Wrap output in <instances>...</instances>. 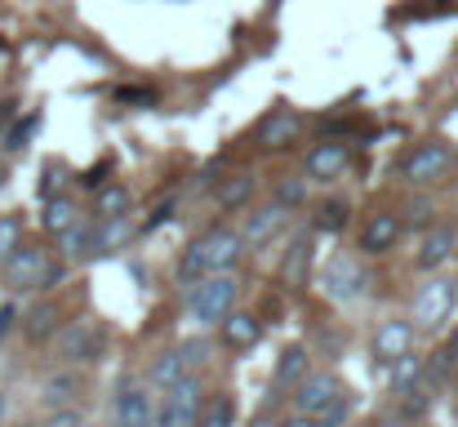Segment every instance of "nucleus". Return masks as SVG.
<instances>
[{
	"label": "nucleus",
	"mask_w": 458,
	"mask_h": 427,
	"mask_svg": "<svg viewBox=\"0 0 458 427\" xmlns=\"http://www.w3.org/2000/svg\"><path fill=\"white\" fill-rule=\"evenodd\" d=\"M365 285H369L365 268H360L356 259H347V254L329 259L325 272H320V289H325V298H334V303H352V298H360Z\"/></svg>",
	"instance_id": "obj_7"
},
{
	"label": "nucleus",
	"mask_w": 458,
	"mask_h": 427,
	"mask_svg": "<svg viewBox=\"0 0 458 427\" xmlns=\"http://www.w3.org/2000/svg\"><path fill=\"white\" fill-rule=\"evenodd\" d=\"M112 419L121 427H152L156 423V406H152V392L143 383H125L116 406H112Z\"/></svg>",
	"instance_id": "obj_10"
},
{
	"label": "nucleus",
	"mask_w": 458,
	"mask_h": 427,
	"mask_svg": "<svg viewBox=\"0 0 458 427\" xmlns=\"http://www.w3.org/2000/svg\"><path fill=\"white\" fill-rule=\"evenodd\" d=\"M81 397V374H72V370H63V374H54V379H45V388H40V401L58 414V410H72V401Z\"/></svg>",
	"instance_id": "obj_19"
},
{
	"label": "nucleus",
	"mask_w": 458,
	"mask_h": 427,
	"mask_svg": "<svg viewBox=\"0 0 458 427\" xmlns=\"http://www.w3.org/2000/svg\"><path fill=\"white\" fill-rule=\"evenodd\" d=\"M303 196H307V183H303V178H285V183L276 187V205H285V209L303 205Z\"/></svg>",
	"instance_id": "obj_30"
},
{
	"label": "nucleus",
	"mask_w": 458,
	"mask_h": 427,
	"mask_svg": "<svg viewBox=\"0 0 458 427\" xmlns=\"http://www.w3.org/2000/svg\"><path fill=\"white\" fill-rule=\"evenodd\" d=\"M454 388H458V379H454Z\"/></svg>",
	"instance_id": "obj_45"
},
{
	"label": "nucleus",
	"mask_w": 458,
	"mask_h": 427,
	"mask_svg": "<svg viewBox=\"0 0 458 427\" xmlns=\"http://www.w3.org/2000/svg\"><path fill=\"white\" fill-rule=\"evenodd\" d=\"M450 254H458V227L450 223H437L428 236H423V250H419V268L423 272H437Z\"/></svg>",
	"instance_id": "obj_15"
},
{
	"label": "nucleus",
	"mask_w": 458,
	"mask_h": 427,
	"mask_svg": "<svg viewBox=\"0 0 458 427\" xmlns=\"http://www.w3.org/2000/svg\"><path fill=\"white\" fill-rule=\"evenodd\" d=\"M107 427H121V423H116V419H112V423H107Z\"/></svg>",
	"instance_id": "obj_43"
},
{
	"label": "nucleus",
	"mask_w": 458,
	"mask_h": 427,
	"mask_svg": "<svg viewBox=\"0 0 458 427\" xmlns=\"http://www.w3.org/2000/svg\"><path fill=\"white\" fill-rule=\"evenodd\" d=\"M281 277H285V285H307V277H311V236H294V245H290V254H285V263H281Z\"/></svg>",
	"instance_id": "obj_23"
},
{
	"label": "nucleus",
	"mask_w": 458,
	"mask_h": 427,
	"mask_svg": "<svg viewBox=\"0 0 458 427\" xmlns=\"http://www.w3.org/2000/svg\"><path fill=\"white\" fill-rule=\"evenodd\" d=\"M410 347H414V325H410V320H383V325H378V334H374V356H378L383 365H396L401 356H410Z\"/></svg>",
	"instance_id": "obj_12"
},
{
	"label": "nucleus",
	"mask_w": 458,
	"mask_h": 427,
	"mask_svg": "<svg viewBox=\"0 0 458 427\" xmlns=\"http://www.w3.org/2000/svg\"><path fill=\"white\" fill-rule=\"evenodd\" d=\"M182 379H191V374H187V356H182V347L160 352V356H156V365L148 370V383H152V388H165V392H169V388H178Z\"/></svg>",
	"instance_id": "obj_20"
},
{
	"label": "nucleus",
	"mask_w": 458,
	"mask_h": 427,
	"mask_svg": "<svg viewBox=\"0 0 458 427\" xmlns=\"http://www.w3.org/2000/svg\"><path fill=\"white\" fill-rule=\"evenodd\" d=\"M241 254H245L241 232H232V227H209L205 236H196V241L182 250V259H178V281L200 285V281H209V277H232V268H236Z\"/></svg>",
	"instance_id": "obj_1"
},
{
	"label": "nucleus",
	"mask_w": 458,
	"mask_h": 427,
	"mask_svg": "<svg viewBox=\"0 0 458 427\" xmlns=\"http://www.w3.org/2000/svg\"><path fill=\"white\" fill-rule=\"evenodd\" d=\"M116 98H121V103H152L156 94L152 90H116Z\"/></svg>",
	"instance_id": "obj_37"
},
{
	"label": "nucleus",
	"mask_w": 458,
	"mask_h": 427,
	"mask_svg": "<svg viewBox=\"0 0 458 427\" xmlns=\"http://www.w3.org/2000/svg\"><path fill=\"white\" fill-rule=\"evenodd\" d=\"M423 370H428V365H423L419 356H401V361L392 365V392H396V397L414 392V388L423 383Z\"/></svg>",
	"instance_id": "obj_26"
},
{
	"label": "nucleus",
	"mask_w": 458,
	"mask_h": 427,
	"mask_svg": "<svg viewBox=\"0 0 458 427\" xmlns=\"http://www.w3.org/2000/svg\"><path fill=\"white\" fill-rule=\"evenodd\" d=\"M205 352H209V343H205V338H191V343H182V356H187V365H205V361H209Z\"/></svg>",
	"instance_id": "obj_34"
},
{
	"label": "nucleus",
	"mask_w": 458,
	"mask_h": 427,
	"mask_svg": "<svg viewBox=\"0 0 458 427\" xmlns=\"http://www.w3.org/2000/svg\"><path fill=\"white\" fill-rule=\"evenodd\" d=\"M40 427H85V419H81V410H58V414H49Z\"/></svg>",
	"instance_id": "obj_35"
},
{
	"label": "nucleus",
	"mask_w": 458,
	"mask_h": 427,
	"mask_svg": "<svg viewBox=\"0 0 458 427\" xmlns=\"http://www.w3.org/2000/svg\"><path fill=\"white\" fill-rule=\"evenodd\" d=\"M130 205H134V196H130V187H121V183H107V187H98V196H94V214H98L103 223L130 218Z\"/></svg>",
	"instance_id": "obj_21"
},
{
	"label": "nucleus",
	"mask_w": 458,
	"mask_h": 427,
	"mask_svg": "<svg viewBox=\"0 0 458 427\" xmlns=\"http://www.w3.org/2000/svg\"><path fill=\"white\" fill-rule=\"evenodd\" d=\"M13 325H18V307H13V303H4V307H0V338H9V334H13Z\"/></svg>",
	"instance_id": "obj_36"
},
{
	"label": "nucleus",
	"mask_w": 458,
	"mask_h": 427,
	"mask_svg": "<svg viewBox=\"0 0 458 427\" xmlns=\"http://www.w3.org/2000/svg\"><path fill=\"white\" fill-rule=\"evenodd\" d=\"M285 205H267V209H259V214H250L245 218V232H241V241L245 245H254V250H263L267 241H276L281 236V227H285Z\"/></svg>",
	"instance_id": "obj_14"
},
{
	"label": "nucleus",
	"mask_w": 458,
	"mask_h": 427,
	"mask_svg": "<svg viewBox=\"0 0 458 427\" xmlns=\"http://www.w3.org/2000/svg\"><path fill=\"white\" fill-rule=\"evenodd\" d=\"M347 165H352V151H347L343 142H320V147L307 156V178L329 183V178H338Z\"/></svg>",
	"instance_id": "obj_16"
},
{
	"label": "nucleus",
	"mask_w": 458,
	"mask_h": 427,
	"mask_svg": "<svg viewBox=\"0 0 458 427\" xmlns=\"http://www.w3.org/2000/svg\"><path fill=\"white\" fill-rule=\"evenodd\" d=\"M454 307H458V281L432 277V281L419 289V298H414V320H419V329H437V325L450 320Z\"/></svg>",
	"instance_id": "obj_6"
},
{
	"label": "nucleus",
	"mask_w": 458,
	"mask_h": 427,
	"mask_svg": "<svg viewBox=\"0 0 458 427\" xmlns=\"http://www.w3.org/2000/svg\"><path fill=\"white\" fill-rule=\"evenodd\" d=\"M200 379H182L178 388L165 392L160 410H156V427H196L200 410H205V397H200Z\"/></svg>",
	"instance_id": "obj_5"
},
{
	"label": "nucleus",
	"mask_w": 458,
	"mask_h": 427,
	"mask_svg": "<svg viewBox=\"0 0 458 427\" xmlns=\"http://www.w3.org/2000/svg\"><path fill=\"white\" fill-rule=\"evenodd\" d=\"M428 214H432L428 201H414V214H410V218H414V223H428Z\"/></svg>",
	"instance_id": "obj_40"
},
{
	"label": "nucleus",
	"mask_w": 458,
	"mask_h": 427,
	"mask_svg": "<svg viewBox=\"0 0 458 427\" xmlns=\"http://www.w3.org/2000/svg\"><path fill=\"white\" fill-rule=\"evenodd\" d=\"M450 169H454V151H450V142H441V139L419 142V147L405 156V165H401L405 183H414V187H432V183H441Z\"/></svg>",
	"instance_id": "obj_4"
},
{
	"label": "nucleus",
	"mask_w": 458,
	"mask_h": 427,
	"mask_svg": "<svg viewBox=\"0 0 458 427\" xmlns=\"http://www.w3.org/2000/svg\"><path fill=\"white\" fill-rule=\"evenodd\" d=\"M334 401H343V383L334 374H307L303 383H299V392H294V410L307 414V419L325 414Z\"/></svg>",
	"instance_id": "obj_9"
},
{
	"label": "nucleus",
	"mask_w": 458,
	"mask_h": 427,
	"mask_svg": "<svg viewBox=\"0 0 458 427\" xmlns=\"http://www.w3.org/2000/svg\"><path fill=\"white\" fill-rule=\"evenodd\" d=\"M36 130H40V116H22V121L9 130V139H4V142H9V147H22V142L31 139Z\"/></svg>",
	"instance_id": "obj_32"
},
{
	"label": "nucleus",
	"mask_w": 458,
	"mask_h": 427,
	"mask_svg": "<svg viewBox=\"0 0 458 427\" xmlns=\"http://www.w3.org/2000/svg\"><path fill=\"white\" fill-rule=\"evenodd\" d=\"M232 303H236V281L232 277H209V281L191 285V294H187V312L200 325H223L232 316Z\"/></svg>",
	"instance_id": "obj_3"
},
{
	"label": "nucleus",
	"mask_w": 458,
	"mask_h": 427,
	"mask_svg": "<svg viewBox=\"0 0 458 427\" xmlns=\"http://www.w3.org/2000/svg\"><path fill=\"white\" fill-rule=\"evenodd\" d=\"M250 192H254V174H232V178L218 187V205H223V209H241V205L250 201Z\"/></svg>",
	"instance_id": "obj_28"
},
{
	"label": "nucleus",
	"mask_w": 458,
	"mask_h": 427,
	"mask_svg": "<svg viewBox=\"0 0 458 427\" xmlns=\"http://www.w3.org/2000/svg\"><path fill=\"white\" fill-rule=\"evenodd\" d=\"M307 379V347L294 343V347H281L276 356V383H303Z\"/></svg>",
	"instance_id": "obj_25"
},
{
	"label": "nucleus",
	"mask_w": 458,
	"mask_h": 427,
	"mask_svg": "<svg viewBox=\"0 0 458 427\" xmlns=\"http://www.w3.org/2000/svg\"><path fill=\"white\" fill-rule=\"evenodd\" d=\"M259 338H263L259 316H250V312H232V316L223 320V343H227V347H254Z\"/></svg>",
	"instance_id": "obj_22"
},
{
	"label": "nucleus",
	"mask_w": 458,
	"mask_h": 427,
	"mask_svg": "<svg viewBox=\"0 0 458 427\" xmlns=\"http://www.w3.org/2000/svg\"><path fill=\"white\" fill-rule=\"evenodd\" d=\"M103 250H107L103 223H76V227L63 236V254H67V259H98Z\"/></svg>",
	"instance_id": "obj_17"
},
{
	"label": "nucleus",
	"mask_w": 458,
	"mask_h": 427,
	"mask_svg": "<svg viewBox=\"0 0 458 427\" xmlns=\"http://www.w3.org/2000/svg\"><path fill=\"white\" fill-rule=\"evenodd\" d=\"M4 410H9V401H4V397H0V419H4Z\"/></svg>",
	"instance_id": "obj_42"
},
{
	"label": "nucleus",
	"mask_w": 458,
	"mask_h": 427,
	"mask_svg": "<svg viewBox=\"0 0 458 427\" xmlns=\"http://www.w3.org/2000/svg\"><path fill=\"white\" fill-rule=\"evenodd\" d=\"M54 325H58V307H54V303H36V307L27 312V325H22V329H27L31 343H40V338L54 334Z\"/></svg>",
	"instance_id": "obj_27"
},
{
	"label": "nucleus",
	"mask_w": 458,
	"mask_h": 427,
	"mask_svg": "<svg viewBox=\"0 0 458 427\" xmlns=\"http://www.w3.org/2000/svg\"><path fill=\"white\" fill-rule=\"evenodd\" d=\"M343 419H347V397H343V401H334L325 414H316L311 427H343Z\"/></svg>",
	"instance_id": "obj_33"
},
{
	"label": "nucleus",
	"mask_w": 458,
	"mask_h": 427,
	"mask_svg": "<svg viewBox=\"0 0 458 427\" xmlns=\"http://www.w3.org/2000/svg\"><path fill=\"white\" fill-rule=\"evenodd\" d=\"M54 352H58V361H81V365H89V361L103 356V329H98L94 320H72V325L58 334Z\"/></svg>",
	"instance_id": "obj_8"
},
{
	"label": "nucleus",
	"mask_w": 458,
	"mask_h": 427,
	"mask_svg": "<svg viewBox=\"0 0 458 427\" xmlns=\"http://www.w3.org/2000/svg\"><path fill=\"white\" fill-rule=\"evenodd\" d=\"M103 174H107V165H98V169H89V174H85L81 183H85V187H103Z\"/></svg>",
	"instance_id": "obj_39"
},
{
	"label": "nucleus",
	"mask_w": 458,
	"mask_h": 427,
	"mask_svg": "<svg viewBox=\"0 0 458 427\" xmlns=\"http://www.w3.org/2000/svg\"><path fill=\"white\" fill-rule=\"evenodd\" d=\"M58 281V268L45 245H18L4 263V285L9 289H49Z\"/></svg>",
	"instance_id": "obj_2"
},
{
	"label": "nucleus",
	"mask_w": 458,
	"mask_h": 427,
	"mask_svg": "<svg viewBox=\"0 0 458 427\" xmlns=\"http://www.w3.org/2000/svg\"><path fill=\"white\" fill-rule=\"evenodd\" d=\"M254 427H272V423H254Z\"/></svg>",
	"instance_id": "obj_44"
},
{
	"label": "nucleus",
	"mask_w": 458,
	"mask_h": 427,
	"mask_svg": "<svg viewBox=\"0 0 458 427\" xmlns=\"http://www.w3.org/2000/svg\"><path fill=\"white\" fill-rule=\"evenodd\" d=\"M347 227V205L343 201H325L316 209V232H343Z\"/></svg>",
	"instance_id": "obj_29"
},
{
	"label": "nucleus",
	"mask_w": 458,
	"mask_h": 427,
	"mask_svg": "<svg viewBox=\"0 0 458 427\" xmlns=\"http://www.w3.org/2000/svg\"><path fill=\"white\" fill-rule=\"evenodd\" d=\"M196 427H236V397H227V392L209 397L205 410H200V419H196Z\"/></svg>",
	"instance_id": "obj_24"
},
{
	"label": "nucleus",
	"mask_w": 458,
	"mask_h": 427,
	"mask_svg": "<svg viewBox=\"0 0 458 427\" xmlns=\"http://www.w3.org/2000/svg\"><path fill=\"white\" fill-rule=\"evenodd\" d=\"M401 218L396 214H369L365 218V227H360V254H369V259H378V254H387V250H396V241H401Z\"/></svg>",
	"instance_id": "obj_11"
},
{
	"label": "nucleus",
	"mask_w": 458,
	"mask_h": 427,
	"mask_svg": "<svg viewBox=\"0 0 458 427\" xmlns=\"http://www.w3.org/2000/svg\"><path fill=\"white\" fill-rule=\"evenodd\" d=\"M76 223H81V218H76V201H72V196H54V201H45V209H40V227H45L49 236L63 241Z\"/></svg>",
	"instance_id": "obj_18"
},
{
	"label": "nucleus",
	"mask_w": 458,
	"mask_h": 427,
	"mask_svg": "<svg viewBox=\"0 0 458 427\" xmlns=\"http://www.w3.org/2000/svg\"><path fill=\"white\" fill-rule=\"evenodd\" d=\"M299 134V116L290 112V107H276V112H267L263 121H259V130H254V142L263 147V151H281V147H290Z\"/></svg>",
	"instance_id": "obj_13"
},
{
	"label": "nucleus",
	"mask_w": 458,
	"mask_h": 427,
	"mask_svg": "<svg viewBox=\"0 0 458 427\" xmlns=\"http://www.w3.org/2000/svg\"><path fill=\"white\" fill-rule=\"evenodd\" d=\"M13 250H18V218H9V214H4V218H0V268L9 263V254H13Z\"/></svg>",
	"instance_id": "obj_31"
},
{
	"label": "nucleus",
	"mask_w": 458,
	"mask_h": 427,
	"mask_svg": "<svg viewBox=\"0 0 458 427\" xmlns=\"http://www.w3.org/2000/svg\"><path fill=\"white\" fill-rule=\"evenodd\" d=\"M445 352H450V361H454V365H458V329H454V334H450V343H445Z\"/></svg>",
	"instance_id": "obj_41"
},
{
	"label": "nucleus",
	"mask_w": 458,
	"mask_h": 427,
	"mask_svg": "<svg viewBox=\"0 0 458 427\" xmlns=\"http://www.w3.org/2000/svg\"><path fill=\"white\" fill-rule=\"evenodd\" d=\"M169 218H174V201H165L152 218H148V232H156V227H160V223H169Z\"/></svg>",
	"instance_id": "obj_38"
}]
</instances>
